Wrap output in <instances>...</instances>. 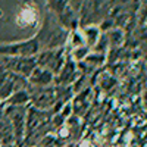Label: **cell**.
<instances>
[{
	"mask_svg": "<svg viewBox=\"0 0 147 147\" xmlns=\"http://www.w3.org/2000/svg\"><path fill=\"white\" fill-rule=\"evenodd\" d=\"M40 43L37 38L27 41H18L13 44L0 46V56L2 57H34L40 52Z\"/></svg>",
	"mask_w": 147,
	"mask_h": 147,
	"instance_id": "obj_1",
	"label": "cell"
},
{
	"mask_svg": "<svg viewBox=\"0 0 147 147\" xmlns=\"http://www.w3.org/2000/svg\"><path fill=\"white\" fill-rule=\"evenodd\" d=\"M0 66L21 78H28L37 66L35 57H2Z\"/></svg>",
	"mask_w": 147,
	"mask_h": 147,
	"instance_id": "obj_2",
	"label": "cell"
},
{
	"mask_svg": "<svg viewBox=\"0 0 147 147\" xmlns=\"http://www.w3.org/2000/svg\"><path fill=\"white\" fill-rule=\"evenodd\" d=\"M35 60H37V66L49 69L56 77L59 74V71L62 69L65 60H66L65 59V50H63V47L46 49V50H43L38 55V57H35Z\"/></svg>",
	"mask_w": 147,
	"mask_h": 147,
	"instance_id": "obj_3",
	"label": "cell"
},
{
	"mask_svg": "<svg viewBox=\"0 0 147 147\" xmlns=\"http://www.w3.org/2000/svg\"><path fill=\"white\" fill-rule=\"evenodd\" d=\"M6 113L9 115L12 125L15 128L16 137L21 140V137L24 136V131H25V110H24V106H9L6 109Z\"/></svg>",
	"mask_w": 147,
	"mask_h": 147,
	"instance_id": "obj_4",
	"label": "cell"
},
{
	"mask_svg": "<svg viewBox=\"0 0 147 147\" xmlns=\"http://www.w3.org/2000/svg\"><path fill=\"white\" fill-rule=\"evenodd\" d=\"M35 93L37 96H30V100H34L35 103V109L50 107L56 102L55 90L49 87H35Z\"/></svg>",
	"mask_w": 147,
	"mask_h": 147,
	"instance_id": "obj_5",
	"label": "cell"
},
{
	"mask_svg": "<svg viewBox=\"0 0 147 147\" xmlns=\"http://www.w3.org/2000/svg\"><path fill=\"white\" fill-rule=\"evenodd\" d=\"M30 84L35 85V87H49L55 82V75L46 68L35 66V69L31 72V75L28 77Z\"/></svg>",
	"mask_w": 147,
	"mask_h": 147,
	"instance_id": "obj_6",
	"label": "cell"
},
{
	"mask_svg": "<svg viewBox=\"0 0 147 147\" xmlns=\"http://www.w3.org/2000/svg\"><path fill=\"white\" fill-rule=\"evenodd\" d=\"M75 62H71L69 59H66L65 60V63H63V66H62V69L59 71V74L55 77V80H60V84H71L74 80H75Z\"/></svg>",
	"mask_w": 147,
	"mask_h": 147,
	"instance_id": "obj_7",
	"label": "cell"
},
{
	"mask_svg": "<svg viewBox=\"0 0 147 147\" xmlns=\"http://www.w3.org/2000/svg\"><path fill=\"white\" fill-rule=\"evenodd\" d=\"M9 106H24L30 102V91L27 90H16L6 99Z\"/></svg>",
	"mask_w": 147,
	"mask_h": 147,
	"instance_id": "obj_8",
	"label": "cell"
},
{
	"mask_svg": "<svg viewBox=\"0 0 147 147\" xmlns=\"http://www.w3.org/2000/svg\"><path fill=\"white\" fill-rule=\"evenodd\" d=\"M82 34H84L82 37H84L85 46H87V47H93L97 41H99V38H100V28L91 25V27L84 28V32Z\"/></svg>",
	"mask_w": 147,
	"mask_h": 147,
	"instance_id": "obj_9",
	"label": "cell"
},
{
	"mask_svg": "<svg viewBox=\"0 0 147 147\" xmlns=\"http://www.w3.org/2000/svg\"><path fill=\"white\" fill-rule=\"evenodd\" d=\"M90 52H91L90 47L82 46V47H75V49L71 52V55H72L74 62H80V60H85V57L90 55Z\"/></svg>",
	"mask_w": 147,
	"mask_h": 147,
	"instance_id": "obj_10",
	"label": "cell"
},
{
	"mask_svg": "<svg viewBox=\"0 0 147 147\" xmlns=\"http://www.w3.org/2000/svg\"><path fill=\"white\" fill-rule=\"evenodd\" d=\"M103 60H105V55H100V53H91V52H90V55L85 57V62L91 63V65H94V66L102 65Z\"/></svg>",
	"mask_w": 147,
	"mask_h": 147,
	"instance_id": "obj_11",
	"label": "cell"
},
{
	"mask_svg": "<svg viewBox=\"0 0 147 147\" xmlns=\"http://www.w3.org/2000/svg\"><path fill=\"white\" fill-rule=\"evenodd\" d=\"M69 41H71V46H72L74 49H75V47H82V46H85L84 37H82L80 32H77V31H74V32L71 34Z\"/></svg>",
	"mask_w": 147,
	"mask_h": 147,
	"instance_id": "obj_12",
	"label": "cell"
}]
</instances>
